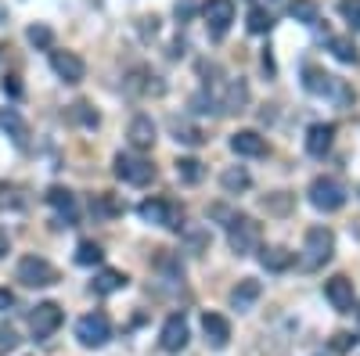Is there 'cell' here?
Masks as SVG:
<instances>
[{
    "instance_id": "6da1fadb",
    "label": "cell",
    "mask_w": 360,
    "mask_h": 356,
    "mask_svg": "<svg viewBox=\"0 0 360 356\" xmlns=\"http://www.w3.org/2000/svg\"><path fill=\"white\" fill-rule=\"evenodd\" d=\"M263 242V227L252 220V216H242L234 213V220L227 223V245L234 256H252Z\"/></svg>"
},
{
    "instance_id": "7a4b0ae2",
    "label": "cell",
    "mask_w": 360,
    "mask_h": 356,
    "mask_svg": "<svg viewBox=\"0 0 360 356\" xmlns=\"http://www.w3.org/2000/svg\"><path fill=\"white\" fill-rule=\"evenodd\" d=\"M335 252V234L328 227H310L303 242V270H321Z\"/></svg>"
},
{
    "instance_id": "3957f363",
    "label": "cell",
    "mask_w": 360,
    "mask_h": 356,
    "mask_svg": "<svg viewBox=\"0 0 360 356\" xmlns=\"http://www.w3.org/2000/svg\"><path fill=\"white\" fill-rule=\"evenodd\" d=\"M115 176L123 184H134V187H144V184H152L155 180V166L141 159L137 152H119L115 155Z\"/></svg>"
},
{
    "instance_id": "277c9868",
    "label": "cell",
    "mask_w": 360,
    "mask_h": 356,
    "mask_svg": "<svg viewBox=\"0 0 360 356\" xmlns=\"http://www.w3.org/2000/svg\"><path fill=\"white\" fill-rule=\"evenodd\" d=\"M310 205L321 213H335L346 205V187L342 180H335V176H317V180L310 184Z\"/></svg>"
},
{
    "instance_id": "5b68a950",
    "label": "cell",
    "mask_w": 360,
    "mask_h": 356,
    "mask_svg": "<svg viewBox=\"0 0 360 356\" xmlns=\"http://www.w3.org/2000/svg\"><path fill=\"white\" fill-rule=\"evenodd\" d=\"M137 216H141L144 223H159V227H169V230H180V220H184V213H180L173 202H166V198H148V202H141V205H137Z\"/></svg>"
},
{
    "instance_id": "8992f818",
    "label": "cell",
    "mask_w": 360,
    "mask_h": 356,
    "mask_svg": "<svg viewBox=\"0 0 360 356\" xmlns=\"http://www.w3.org/2000/svg\"><path fill=\"white\" fill-rule=\"evenodd\" d=\"M76 338H79V345H86V349H101V345L112 338V320H108L105 313H86V317H79Z\"/></svg>"
},
{
    "instance_id": "52a82bcc",
    "label": "cell",
    "mask_w": 360,
    "mask_h": 356,
    "mask_svg": "<svg viewBox=\"0 0 360 356\" xmlns=\"http://www.w3.org/2000/svg\"><path fill=\"white\" fill-rule=\"evenodd\" d=\"M18 281L25 288H51V284H58V270L44 256H25L18 263Z\"/></svg>"
},
{
    "instance_id": "ba28073f",
    "label": "cell",
    "mask_w": 360,
    "mask_h": 356,
    "mask_svg": "<svg viewBox=\"0 0 360 356\" xmlns=\"http://www.w3.org/2000/svg\"><path fill=\"white\" fill-rule=\"evenodd\" d=\"M62 306L58 303H40L33 310V317H29V328H33V338H51L58 328H62Z\"/></svg>"
},
{
    "instance_id": "9c48e42d",
    "label": "cell",
    "mask_w": 360,
    "mask_h": 356,
    "mask_svg": "<svg viewBox=\"0 0 360 356\" xmlns=\"http://www.w3.org/2000/svg\"><path fill=\"white\" fill-rule=\"evenodd\" d=\"M202 18L209 25V33L224 37L231 29V22H234V0H205V4H202Z\"/></svg>"
},
{
    "instance_id": "30bf717a",
    "label": "cell",
    "mask_w": 360,
    "mask_h": 356,
    "mask_svg": "<svg viewBox=\"0 0 360 356\" xmlns=\"http://www.w3.org/2000/svg\"><path fill=\"white\" fill-rule=\"evenodd\" d=\"M51 69L65 83H79L86 76V65H83V58L76 51H51Z\"/></svg>"
},
{
    "instance_id": "8fae6325",
    "label": "cell",
    "mask_w": 360,
    "mask_h": 356,
    "mask_svg": "<svg viewBox=\"0 0 360 356\" xmlns=\"http://www.w3.org/2000/svg\"><path fill=\"white\" fill-rule=\"evenodd\" d=\"M188 338H191V331H188V320L180 317V313H173L166 324H162V331H159V345L166 349V352H180L188 345Z\"/></svg>"
},
{
    "instance_id": "7c38bea8",
    "label": "cell",
    "mask_w": 360,
    "mask_h": 356,
    "mask_svg": "<svg viewBox=\"0 0 360 356\" xmlns=\"http://www.w3.org/2000/svg\"><path fill=\"white\" fill-rule=\"evenodd\" d=\"M324 295H328V303H332V310H339V313H349L353 310V281L349 277H332L324 284Z\"/></svg>"
},
{
    "instance_id": "4fadbf2b",
    "label": "cell",
    "mask_w": 360,
    "mask_h": 356,
    "mask_svg": "<svg viewBox=\"0 0 360 356\" xmlns=\"http://www.w3.org/2000/svg\"><path fill=\"white\" fill-rule=\"evenodd\" d=\"M202 331H205V342L213 345V349H227V342H231V324H227V317L205 313V317H202Z\"/></svg>"
},
{
    "instance_id": "5bb4252c",
    "label": "cell",
    "mask_w": 360,
    "mask_h": 356,
    "mask_svg": "<svg viewBox=\"0 0 360 356\" xmlns=\"http://www.w3.org/2000/svg\"><path fill=\"white\" fill-rule=\"evenodd\" d=\"M245 108H249V83L245 79H231L227 91L220 94V112L238 115V112H245Z\"/></svg>"
},
{
    "instance_id": "9a60e30c",
    "label": "cell",
    "mask_w": 360,
    "mask_h": 356,
    "mask_svg": "<svg viewBox=\"0 0 360 356\" xmlns=\"http://www.w3.org/2000/svg\"><path fill=\"white\" fill-rule=\"evenodd\" d=\"M259 295H263V284L252 281V277H245V281H238V288L231 291V306H234L238 313H249V310L259 303Z\"/></svg>"
},
{
    "instance_id": "2e32d148",
    "label": "cell",
    "mask_w": 360,
    "mask_h": 356,
    "mask_svg": "<svg viewBox=\"0 0 360 356\" xmlns=\"http://www.w3.org/2000/svg\"><path fill=\"white\" fill-rule=\"evenodd\" d=\"M231 147H234V155H245V159L266 155V140H263L256 130H238V133L231 137Z\"/></svg>"
},
{
    "instance_id": "e0dca14e",
    "label": "cell",
    "mask_w": 360,
    "mask_h": 356,
    "mask_svg": "<svg viewBox=\"0 0 360 356\" xmlns=\"http://www.w3.org/2000/svg\"><path fill=\"white\" fill-rule=\"evenodd\" d=\"M127 137H130L134 152H148V147L155 144V123L148 115H137L134 123H130V130H127Z\"/></svg>"
},
{
    "instance_id": "ac0fdd59",
    "label": "cell",
    "mask_w": 360,
    "mask_h": 356,
    "mask_svg": "<svg viewBox=\"0 0 360 356\" xmlns=\"http://www.w3.org/2000/svg\"><path fill=\"white\" fill-rule=\"evenodd\" d=\"M169 133L180 140V144H188V147H198L205 144V133L191 123V119H180V115H169Z\"/></svg>"
},
{
    "instance_id": "d6986e66",
    "label": "cell",
    "mask_w": 360,
    "mask_h": 356,
    "mask_svg": "<svg viewBox=\"0 0 360 356\" xmlns=\"http://www.w3.org/2000/svg\"><path fill=\"white\" fill-rule=\"evenodd\" d=\"M47 202L58 209V216L65 220V227L76 223V195H72V191H65V187H51V191H47Z\"/></svg>"
},
{
    "instance_id": "ffe728a7",
    "label": "cell",
    "mask_w": 360,
    "mask_h": 356,
    "mask_svg": "<svg viewBox=\"0 0 360 356\" xmlns=\"http://www.w3.org/2000/svg\"><path fill=\"white\" fill-rule=\"evenodd\" d=\"M332 137H335V126H332V123H317V126H310V130H307V152L321 159L328 147H332Z\"/></svg>"
},
{
    "instance_id": "44dd1931",
    "label": "cell",
    "mask_w": 360,
    "mask_h": 356,
    "mask_svg": "<svg viewBox=\"0 0 360 356\" xmlns=\"http://www.w3.org/2000/svg\"><path fill=\"white\" fill-rule=\"evenodd\" d=\"M0 130H4V133H8V137H11L18 147L29 140V126H25V119H22L15 108H4V112H0Z\"/></svg>"
},
{
    "instance_id": "7402d4cb",
    "label": "cell",
    "mask_w": 360,
    "mask_h": 356,
    "mask_svg": "<svg viewBox=\"0 0 360 356\" xmlns=\"http://www.w3.org/2000/svg\"><path fill=\"white\" fill-rule=\"evenodd\" d=\"M152 79H159V76H152L148 69H134L123 79V86H127L130 94H162V83H152Z\"/></svg>"
},
{
    "instance_id": "603a6c76",
    "label": "cell",
    "mask_w": 360,
    "mask_h": 356,
    "mask_svg": "<svg viewBox=\"0 0 360 356\" xmlns=\"http://www.w3.org/2000/svg\"><path fill=\"white\" fill-rule=\"evenodd\" d=\"M292 259H295V256H292L285 245H270V249H263V252H259L263 270H270V274H281V270H288Z\"/></svg>"
},
{
    "instance_id": "cb8c5ba5",
    "label": "cell",
    "mask_w": 360,
    "mask_h": 356,
    "mask_svg": "<svg viewBox=\"0 0 360 356\" xmlns=\"http://www.w3.org/2000/svg\"><path fill=\"white\" fill-rule=\"evenodd\" d=\"M220 184H224V191H227V195H242V191H249L252 176H249V169H245V166H227V169L220 173Z\"/></svg>"
},
{
    "instance_id": "d4e9b609",
    "label": "cell",
    "mask_w": 360,
    "mask_h": 356,
    "mask_svg": "<svg viewBox=\"0 0 360 356\" xmlns=\"http://www.w3.org/2000/svg\"><path fill=\"white\" fill-rule=\"evenodd\" d=\"M303 86H307V91L310 94H332V86H335V76H328L324 69H317V65H307L303 69Z\"/></svg>"
},
{
    "instance_id": "484cf974",
    "label": "cell",
    "mask_w": 360,
    "mask_h": 356,
    "mask_svg": "<svg viewBox=\"0 0 360 356\" xmlns=\"http://www.w3.org/2000/svg\"><path fill=\"white\" fill-rule=\"evenodd\" d=\"M29 205L25 191L18 184H8V180H0V213H22Z\"/></svg>"
},
{
    "instance_id": "4316f807",
    "label": "cell",
    "mask_w": 360,
    "mask_h": 356,
    "mask_svg": "<svg viewBox=\"0 0 360 356\" xmlns=\"http://www.w3.org/2000/svg\"><path fill=\"white\" fill-rule=\"evenodd\" d=\"M90 288H94V295H112L119 288H127V274L123 270H101Z\"/></svg>"
},
{
    "instance_id": "83f0119b",
    "label": "cell",
    "mask_w": 360,
    "mask_h": 356,
    "mask_svg": "<svg viewBox=\"0 0 360 356\" xmlns=\"http://www.w3.org/2000/svg\"><path fill=\"white\" fill-rule=\"evenodd\" d=\"M288 15L295 22H303V25H314L317 15H321V8H317V0H295V4L288 8Z\"/></svg>"
},
{
    "instance_id": "f1b7e54d",
    "label": "cell",
    "mask_w": 360,
    "mask_h": 356,
    "mask_svg": "<svg viewBox=\"0 0 360 356\" xmlns=\"http://www.w3.org/2000/svg\"><path fill=\"white\" fill-rule=\"evenodd\" d=\"M332 54L339 58V62H346V65H356V62H360L356 44H353V40H346V37H332Z\"/></svg>"
},
{
    "instance_id": "f546056e",
    "label": "cell",
    "mask_w": 360,
    "mask_h": 356,
    "mask_svg": "<svg viewBox=\"0 0 360 356\" xmlns=\"http://www.w3.org/2000/svg\"><path fill=\"white\" fill-rule=\"evenodd\" d=\"M173 166H176V176H180L184 184H198V180H202V173H205L198 159H176Z\"/></svg>"
},
{
    "instance_id": "4dcf8cb0",
    "label": "cell",
    "mask_w": 360,
    "mask_h": 356,
    "mask_svg": "<svg viewBox=\"0 0 360 356\" xmlns=\"http://www.w3.org/2000/svg\"><path fill=\"white\" fill-rule=\"evenodd\" d=\"M25 37H29V44L40 47V51H54V33H51L47 25H29Z\"/></svg>"
},
{
    "instance_id": "1f68e13d",
    "label": "cell",
    "mask_w": 360,
    "mask_h": 356,
    "mask_svg": "<svg viewBox=\"0 0 360 356\" xmlns=\"http://www.w3.org/2000/svg\"><path fill=\"white\" fill-rule=\"evenodd\" d=\"M101 245H94V242H79V249H76V263L79 266H94V263H101Z\"/></svg>"
},
{
    "instance_id": "d6a6232c",
    "label": "cell",
    "mask_w": 360,
    "mask_h": 356,
    "mask_svg": "<svg viewBox=\"0 0 360 356\" xmlns=\"http://www.w3.org/2000/svg\"><path fill=\"white\" fill-rule=\"evenodd\" d=\"M270 22H274V18H270L263 8H252V11H249V33H266Z\"/></svg>"
},
{
    "instance_id": "836d02e7",
    "label": "cell",
    "mask_w": 360,
    "mask_h": 356,
    "mask_svg": "<svg viewBox=\"0 0 360 356\" xmlns=\"http://www.w3.org/2000/svg\"><path fill=\"white\" fill-rule=\"evenodd\" d=\"M90 213H98V216H115V213H119V205L108 202V195H98L94 202H90Z\"/></svg>"
},
{
    "instance_id": "e575fe53",
    "label": "cell",
    "mask_w": 360,
    "mask_h": 356,
    "mask_svg": "<svg viewBox=\"0 0 360 356\" xmlns=\"http://www.w3.org/2000/svg\"><path fill=\"white\" fill-rule=\"evenodd\" d=\"M339 11H342V18H346L353 29H360V0H342Z\"/></svg>"
},
{
    "instance_id": "d590c367",
    "label": "cell",
    "mask_w": 360,
    "mask_h": 356,
    "mask_svg": "<svg viewBox=\"0 0 360 356\" xmlns=\"http://www.w3.org/2000/svg\"><path fill=\"white\" fill-rule=\"evenodd\" d=\"M15 345H18V331L11 324H0V352H11Z\"/></svg>"
},
{
    "instance_id": "8d00e7d4",
    "label": "cell",
    "mask_w": 360,
    "mask_h": 356,
    "mask_svg": "<svg viewBox=\"0 0 360 356\" xmlns=\"http://www.w3.org/2000/svg\"><path fill=\"white\" fill-rule=\"evenodd\" d=\"M72 108H76V115L83 119V126H98V112H90V105L79 101V105H72Z\"/></svg>"
},
{
    "instance_id": "74e56055",
    "label": "cell",
    "mask_w": 360,
    "mask_h": 356,
    "mask_svg": "<svg viewBox=\"0 0 360 356\" xmlns=\"http://www.w3.org/2000/svg\"><path fill=\"white\" fill-rule=\"evenodd\" d=\"M281 198H263V205H266V209H274V213H285L288 209V198H285V191H278Z\"/></svg>"
},
{
    "instance_id": "f35d334b",
    "label": "cell",
    "mask_w": 360,
    "mask_h": 356,
    "mask_svg": "<svg viewBox=\"0 0 360 356\" xmlns=\"http://www.w3.org/2000/svg\"><path fill=\"white\" fill-rule=\"evenodd\" d=\"M191 15H195V0H180V4H176V18L188 22Z\"/></svg>"
},
{
    "instance_id": "ab89813d",
    "label": "cell",
    "mask_w": 360,
    "mask_h": 356,
    "mask_svg": "<svg viewBox=\"0 0 360 356\" xmlns=\"http://www.w3.org/2000/svg\"><path fill=\"white\" fill-rule=\"evenodd\" d=\"M4 94H8V98H22V83H18V76H8V79H4Z\"/></svg>"
},
{
    "instance_id": "60d3db41",
    "label": "cell",
    "mask_w": 360,
    "mask_h": 356,
    "mask_svg": "<svg viewBox=\"0 0 360 356\" xmlns=\"http://www.w3.org/2000/svg\"><path fill=\"white\" fill-rule=\"evenodd\" d=\"M353 342H356L353 335H335V342H332V345H335V352H346V349H349Z\"/></svg>"
},
{
    "instance_id": "b9f144b4",
    "label": "cell",
    "mask_w": 360,
    "mask_h": 356,
    "mask_svg": "<svg viewBox=\"0 0 360 356\" xmlns=\"http://www.w3.org/2000/svg\"><path fill=\"white\" fill-rule=\"evenodd\" d=\"M15 306V295L8 291V288H0V313H4V310H11Z\"/></svg>"
},
{
    "instance_id": "7bdbcfd3",
    "label": "cell",
    "mask_w": 360,
    "mask_h": 356,
    "mask_svg": "<svg viewBox=\"0 0 360 356\" xmlns=\"http://www.w3.org/2000/svg\"><path fill=\"white\" fill-rule=\"evenodd\" d=\"M8 249H11V242H8V234H4V230H0V259H4V256H8Z\"/></svg>"
},
{
    "instance_id": "ee69618b",
    "label": "cell",
    "mask_w": 360,
    "mask_h": 356,
    "mask_svg": "<svg viewBox=\"0 0 360 356\" xmlns=\"http://www.w3.org/2000/svg\"><path fill=\"white\" fill-rule=\"evenodd\" d=\"M356 320H360V310H356Z\"/></svg>"
}]
</instances>
